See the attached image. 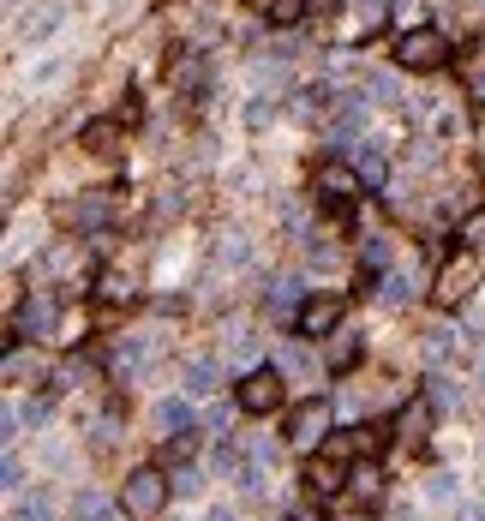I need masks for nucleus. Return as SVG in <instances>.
Returning a JSON list of instances; mask_svg holds the SVG:
<instances>
[{"instance_id":"bb28decb","label":"nucleus","mask_w":485,"mask_h":521,"mask_svg":"<svg viewBox=\"0 0 485 521\" xmlns=\"http://www.w3.org/2000/svg\"><path fill=\"white\" fill-rule=\"evenodd\" d=\"M12 521H54V510H48V498H30V504H18Z\"/></svg>"},{"instance_id":"9d476101","label":"nucleus","mask_w":485,"mask_h":521,"mask_svg":"<svg viewBox=\"0 0 485 521\" xmlns=\"http://www.w3.org/2000/svg\"><path fill=\"white\" fill-rule=\"evenodd\" d=\"M150 360H156V342H120V354H114V372H120V378H138Z\"/></svg>"},{"instance_id":"20e7f679","label":"nucleus","mask_w":485,"mask_h":521,"mask_svg":"<svg viewBox=\"0 0 485 521\" xmlns=\"http://www.w3.org/2000/svg\"><path fill=\"white\" fill-rule=\"evenodd\" d=\"M474 282H480V264H474V258H450L432 294H438V306H462V300L474 294Z\"/></svg>"},{"instance_id":"cd10ccee","label":"nucleus","mask_w":485,"mask_h":521,"mask_svg":"<svg viewBox=\"0 0 485 521\" xmlns=\"http://www.w3.org/2000/svg\"><path fill=\"white\" fill-rule=\"evenodd\" d=\"M354 354H360V342H336V348H330V366L342 372V366H354Z\"/></svg>"},{"instance_id":"f257e3e1","label":"nucleus","mask_w":485,"mask_h":521,"mask_svg":"<svg viewBox=\"0 0 485 521\" xmlns=\"http://www.w3.org/2000/svg\"><path fill=\"white\" fill-rule=\"evenodd\" d=\"M168 492H174V480L162 474V468H138V474H126V492H120V510L138 521L162 516L168 510Z\"/></svg>"},{"instance_id":"b1692460","label":"nucleus","mask_w":485,"mask_h":521,"mask_svg":"<svg viewBox=\"0 0 485 521\" xmlns=\"http://www.w3.org/2000/svg\"><path fill=\"white\" fill-rule=\"evenodd\" d=\"M276 372H288V378H306L312 366H306V354H300V348H282V354H276Z\"/></svg>"},{"instance_id":"a211bd4d","label":"nucleus","mask_w":485,"mask_h":521,"mask_svg":"<svg viewBox=\"0 0 485 521\" xmlns=\"http://www.w3.org/2000/svg\"><path fill=\"white\" fill-rule=\"evenodd\" d=\"M360 126H366V102H342V114H336V126H330V132H336V138H354Z\"/></svg>"},{"instance_id":"0eeeda50","label":"nucleus","mask_w":485,"mask_h":521,"mask_svg":"<svg viewBox=\"0 0 485 521\" xmlns=\"http://www.w3.org/2000/svg\"><path fill=\"white\" fill-rule=\"evenodd\" d=\"M318 192H324L330 204H348V198L366 192V180H360L354 162H324V168H318Z\"/></svg>"},{"instance_id":"5701e85b","label":"nucleus","mask_w":485,"mask_h":521,"mask_svg":"<svg viewBox=\"0 0 485 521\" xmlns=\"http://www.w3.org/2000/svg\"><path fill=\"white\" fill-rule=\"evenodd\" d=\"M360 264H366V270H384V264H390V240H378V234H372V240L360 246Z\"/></svg>"},{"instance_id":"c85d7f7f","label":"nucleus","mask_w":485,"mask_h":521,"mask_svg":"<svg viewBox=\"0 0 485 521\" xmlns=\"http://www.w3.org/2000/svg\"><path fill=\"white\" fill-rule=\"evenodd\" d=\"M24 372H36V360H24V354L12 348V354H6V378H24Z\"/></svg>"},{"instance_id":"ddd939ff","label":"nucleus","mask_w":485,"mask_h":521,"mask_svg":"<svg viewBox=\"0 0 485 521\" xmlns=\"http://www.w3.org/2000/svg\"><path fill=\"white\" fill-rule=\"evenodd\" d=\"M354 168H360V180H366V192H372V186H384V174H390V162H384V150H372V144H366V150H354Z\"/></svg>"},{"instance_id":"c756f323","label":"nucleus","mask_w":485,"mask_h":521,"mask_svg":"<svg viewBox=\"0 0 485 521\" xmlns=\"http://www.w3.org/2000/svg\"><path fill=\"white\" fill-rule=\"evenodd\" d=\"M174 492H204V480H198V468H180V474H174Z\"/></svg>"},{"instance_id":"7ed1b4c3","label":"nucleus","mask_w":485,"mask_h":521,"mask_svg":"<svg viewBox=\"0 0 485 521\" xmlns=\"http://www.w3.org/2000/svg\"><path fill=\"white\" fill-rule=\"evenodd\" d=\"M288 444L306 450V456L324 450V444H330V408H324V402H300L294 420H288Z\"/></svg>"},{"instance_id":"423d86ee","label":"nucleus","mask_w":485,"mask_h":521,"mask_svg":"<svg viewBox=\"0 0 485 521\" xmlns=\"http://www.w3.org/2000/svg\"><path fill=\"white\" fill-rule=\"evenodd\" d=\"M348 480H354V468H348L342 456H330V450H318V462L306 468V492H312V498H336Z\"/></svg>"},{"instance_id":"1a4fd4ad","label":"nucleus","mask_w":485,"mask_h":521,"mask_svg":"<svg viewBox=\"0 0 485 521\" xmlns=\"http://www.w3.org/2000/svg\"><path fill=\"white\" fill-rule=\"evenodd\" d=\"M54 324H60V306H54V294H30L24 306H18V336H54Z\"/></svg>"},{"instance_id":"4468645a","label":"nucleus","mask_w":485,"mask_h":521,"mask_svg":"<svg viewBox=\"0 0 485 521\" xmlns=\"http://www.w3.org/2000/svg\"><path fill=\"white\" fill-rule=\"evenodd\" d=\"M270 306L300 318V306H306V300H300V276H276V282H270Z\"/></svg>"},{"instance_id":"a878e982","label":"nucleus","mask_w":485,"mask_h":521,"mask_svg":"<svg viewBox=\"0 0 485 521\" xmlns=\"http://www.w3.org/2000/svg\"><path fill=\"white\" fill-rule=\"evenodd\" d=\"M438 504H456V474H432V486H426Z\"/></svg>"},{"instance_id":"9b49d317","label":"nucleus","mask_w":485,"mask_h":521,"mask_svg":"<svg viewBox=\"0 0 485 521\" xmlns=\"http://www.w3.org/2000/svg\"><path fill=\"white\" fill-rule=\"evenodd\" d=\"M156 432L162 438H186L192 432V408L186 402H156Z\"/></svg>"},{"instance_id":"f704fd0d","label":"nucleus","mask_w":485,"mask_h":521,"mask_svg":"<svg viewBox=\"0 0 485 521\" xmlns=\"http://www.w3.org/2000/svg\"><path fill=\"white\" fill-rule=\"evenodd\" d=\"M210 521H234V516H228V510H216V516H210Z\"/></svg>"},{"instance_id":"412c9836","label":"nucleus","mask_w":485,"mask_h":521,"mask_svg":"<svg viewBox=\"0 0 485 521\" xmlns=\"http://www.w3.org/2000/svg\"><path fill=\"white\" fill-rule=\"evenodd\" d=\"M462 246H468V252H485V204L474 216H462Z\"/></svg>"},{"instance_id":"f3484780","label":"nucleus","mask_w":485,"mask_h":521,"mask_svg":"<svg viewBox=\"0 0 485 521\" xmlns=\"http://www.w3.org/2000/svg\"><path fill=\"white\" fill-rule=\"evenodd\" d=\"M54 24H60V6H42V12H30V18L18 24V36H24V42H42Z\"/></svg>"},{"instance_id":"6e6552de","label":"nucleus","mask_w":485,"mask_h":521,"mask_svg":"<svg viewBox=\"0 0 485 521\" xmlns=\"http://www.w3.org/2000/svg\"><path fill=\"white\" fill-rule=\"evenodd\" d=\"M294 324H300V336H312V342H318V336H336V324H342V300H336V294H318V300L300 306Z\"/></svg>"},{"instance_id":"f8f14e48","label":"nucleus","mask_w":485,"mask_h":521,"mask_svg":"<svg viewBox=\"0 0 485 521\" xmlns=\"http://www.w3.org/2000/svg\"><path fill=\"white\" fill-rule=\"evenodd\" d=\"M66 222L102 228V222H108V198H102V192H90V198H72V204H66Z\"/></svg>"},{"instance_id":"4be33fe9","label":"nucleus","mask_w":485,"mask_h":521,"mask_svg":"<svg viewBox=\"0 0 485 521\" xmlns=\"http://www.w3.org/2000/svg\"><path fill=\"white\" fill-rule=\"evenodd\" d=\"M426 426H432V408H426V402L402 414V438H414V444H420V438H426Z\"/></svg>"},{"instance_id":"f03ea898","label":"nucleus","mask_w":485,"mask_h":521,"mask_svg":"<svg viewBox=\"0 0 485 521\" xmlns=\"http://www.w3.org/2000/svg\"><path fill=\"white\" fill-rule=\"evenodd\" d=\"M444 60H450V42L438 30H426V24H408L402 30V42H396V66L402 72H438Z\"/></svg>"},{"instance_id":"2eb2a0df","label":"nucleus","mask_w":485,"mask_h":521,"mask_svg":"<svg viewBox=\"0 0 485 521\" xmlns=\"http://www.w3.org/2000/svg\"><path fill=\"white\" fill-rule=\"evenodd\" d=\"M216 378H222V372H216V360H192V366H186V396H210V390H216Z\"/></svg>"},{"instance_id":"c9c22d12","label":"nucleus","mask_w":485,"mask_h":521,"mask_svg":"<svg viewBox=\"0 0 485 521\" xmlns=\"http://www.w3.org/2000/svg\"><path fill=\"white\" fill-rule=\"evenodd\" d=\"M480 96H485V72H480Z\"/></svg>"},{"instance_id":"393cba45","label":"nucleus","mask_w":485,"mask_h":521,"mask_svg":"<svg viewBox=\"0 0 485 521\" xmlns=\"http://www.w3.org/2000/svg\"><path fill=\"white\" fill-rule=\"evenodd\" d=\"M384 306H408V276H384Z\"/></svg>"},{"instance_id":"473e14b6","label":"nucleus","mask_w":485,"mask_h":521,"mask_svg":"<svg viewBox=\"0 0 485 521\" xmlns=\"http://www.w3.org/2000/svg\"><path fill=\"white\" fill-rule=\"evenodd\" d=\"M18 480H24V474H18V462L6 456V462H0V486H6V492H18Z\"/></svg>"},{"instance_id":"aec40b11","label":"nucleus","mask_w":485,"mask_h":521,"mask_svg":"<svg viewBox=\"0 0 485 521\" xmlns=\"http://www.w3.org/2000/svg\"><path fill=\"white\" fill-rule=\"evenodd\" d=\"M264 12H270V24H300L306 0H264Z\"/></svg>"},{"instance_id":"2f4dec72","label":"nucleus","mask_w":485,"mask_h":521,"mask_svg":"<svg viewBox=\"0 0 485 521\" xmlns=\"http://www.w3.org/2000/svg\"><path fill=\"white\" fill-rule=\"evenodd\" d=\"M270 114H276L270 102H252V108H246V126H270Z\"/></svg>"},{"instance_id":"39448f33","label":"nucleus","mask_w":485,"mask_h":521,"mask_svg":"<svg viewBox=\"0 0 485 521\" xmlns=\"http://www.w3.org/2000/svg\"><path fill=\"white\" fill-rule=\"evenodd\" d=\"M240 408L246 414H270V408H282V372L270 366V372H246V384H240Z\"/></svg>"},{"instance_id":"6ab92c4d","label":"nucleus","mask_w":485,"mask_h":521,"mask_svg":"<svg viewBox=\"0 0 485 521\" xmlns=\"http://www.w3.org/2000/svg\"><path fill=\"white\" fill-rule=\"evenodd\" d=\"M114 138H120L114 120H90V126H84V144H90V150H114Z\"/></svg>"},{"instance_id":"dca6fc26","label":"nucleus","mask_w":485,"mask_h":521,"mask_svg":"<svg viewBox=\"0 0 485 521\" xmlns=\"http://www.w3.org/2000/svg\"><path fill=\"white\" fill-rule=\"evenodd\" d=\"M348 486H354L366 504H378V498H384V468H378V462H366V468H354V480H348Z\"/></svg>"},{"instance_id":"7c9ffc66","label":"nucleus","mask_w":485,"mask_h":521,"mask_svg":"<svg viewBox=\"0 0 485 521\" xmlns=\"http://www.w3.org/2000/svg\"><path fill=\"white\" fill-rule=\"evenodd\" d=\"M456 521H485V498H468V504H456Z\"/></svg>"},{"instance_id":"72a5a7b5","label":"nucleus","mask_w":485,"mask_h":521,"mask_svg":"<svg viewBox=\"0 0 485 521\" xmlns=\"http://www.w3.org/2000/svg\"><path fill=\"white\" fill-rule=\"evenodd\" d=\"M438 402H444V408H456V402H462V390H456L450 378H438Z\"/></svg>"}]
</instances>
